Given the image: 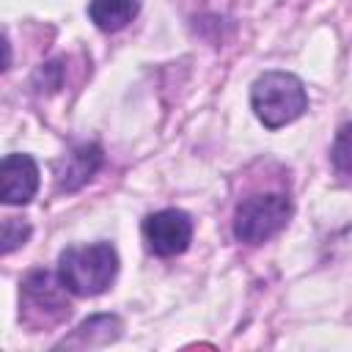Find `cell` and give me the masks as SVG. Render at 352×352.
<instances>
[{"label":"cell","instance_id":"6da1fadb","mask_svg":"<svg viewBox=\"0 0 352 352\" xmlns=\"http://www.w3.org/2000/svg\"><path fill=\"white\" fill-rule=\"evenodd\" d=\"M118 275V253L110 242L69 245L58 256V278L77 297H96Z\"/></svg>","mask_w":352,"mask_h":352},{"label":"cell","instance_id":"7a4b0ae2","mask_svg":"<svg viewBox=\"0 0 352 352\" xmlns=\"http://www.w3.org/2000/svg\"><path fill=\"white\" fill-rule=\"evenodd\" d=\"M250 107L267 129H280L308 110V91L292 72H264L250 88Z\"/></svg>","mask_w":352,"mask_h":352},{"label":"cell","instance_id":"3957f363","mask_svg":"<svg viewBox=\"0 0 352 352\" xmlns=\"http://www.w3.org/2000/svg\"><path fill=\"white\" fill-rule=\"evenodd\" d=\"M292 217V201L286 192H256L245 198L234 212V236L245 245H261L280 234Z\"/></svg>","mask_w":352,"mask_h":352},{"label":"cell","instance_id":"277c9868","mask_svg":"<svg viewBox=\"0 0 352 352\" xmlns=\"http://www.w3.org/2000/svg\"><path fill=\"white\" fill-rule=\"evenodd\" d=\"M143 239L146 248L160 258L182 256L192 242V217L176 206L151 212L143 220Z\"/></svg>","mask_w":352,"mask_h":352},{"label":"cell","instance_id":"5b68a950","mask_svg":"<svg viewBox=\"0 0 352 352\" xmlns=\"http://www.w3.org/2000/svg\"><path fill=\"white\" fill-rule=\"evenodd\" d=\"M38 190V165L30 154H6L0 165V198L8 206L28 204Z\"/></svg>","mask_w":352,"mask_h":352},{"label":"cell","instance_id":"8992f818","mask_svg":"<svg viewBox=\"0 0 352 352\" xmlns=\"http://www.w3.org/2000/svg\"><path fill=\"white\" fill-rule=\"evenodd\" d=\"M104 162V154H102V146L96 143H80L74 146L58 165V190L60 192H74L80 190L82 184H88L96 170L102 168Z\"/></svg>","mask_w":352,"mask_h":352},{"label":"cell","instance_id":"52a82bcc","mask_svg":"<svg viewBox=\"0 0 352 352\" xmlns=\"http://www.w3.org/2000/svg\"><path fill=\"white\" fill-rule=\"evenodd\" d=\"M60 289H66V286H63L60 278H55L52 272H41V270H38V272H30V275L25 278V283H22L25 305L38 308V311H41V305H47L50 314H63L69 305L63 302Z\"/></svg>","mask_w":352,"mask_h":352},{"label":"cell","instance_id":"ba28073f","mask_svg":"<svg viewBox=\"0 0 352 352\" xmlns=\"http://www.w3.org/2000/svg\"><path fill=\"white\" fill-rule=\"evenodd\" d=\"M138 14H140V0H91L88 3L91 22L104 33H116L126 28Z\"/></svg>","mask_w":352,"mask_h":352},{"label":"cell","instance_id":"9c48e42d","mask_svg":"<svg viewBox=\"0 0 352 352\" xmlns=\"http://www.w3.org/2000/svg\"><path fill=\"white\" fill-rule=\"evenodd\" d=\"M330 160L338 173H352V121L341 124L330 148Z\"/></svg>","mask_w":352,"mask_h":352},{"label":"cell","instance_id":"30bf717a","mask_svg":"<svg viewBox=\"0 0 352 352\" xmlns=\"http://www.w3.org/2000/svg\"><path fill=\"white\" fill-rule=\"evenodd\" d=\"M30 234H33V228L25 223V220H16V217H6L3 220V253L8 256L11 250H16L19 245H25L28 239H30Z\"/></svg>","mask_w":352,"mask_h":352}]
</instances>
